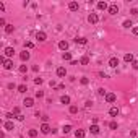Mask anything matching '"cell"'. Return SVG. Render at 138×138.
Listing matches in <instances>:
<instances>
[{"label": "cell", "mask_w": 138, "mask_h": 138, "mask_svg": "<svg viewBox=\"0 0 138 138\" xmlns=\"http://www.w3.org/2000/svg\"><path fill=\"white\" fill-rule=\"evenodd\" d=\"M77 112H78L77 106H70V114H77Z\"/></svg>", "instance_id": "cell-32"}, {"label": "cell", "mask_w": 138, "mask_h": 138, "mask_svg": "<svg viewBox=\"0 0 138 138\" xmlns=\"http://www.w3.org/2000/svg\"><path fill=\"white\" fill-rule=\"evenodd\" d=\"M34 83H36V85H42V78H36Z\"/></svg>", "instance_id": "cell-40"}, {"label": "cell", "mask_w": 138, "mask_h": 138, "mask_svg": "<svg viewBox=\"0 0 138 138\" xmlns=\"http://www.w3.org/2000/svg\"><path fill=\"white\" fill-rule=\"evenodd\" d=\"M106 94H107V93L104 91V88H99L98 89V96H104V98H106Z\"/></svg>", "instance_id": "cell-28"}, {"label": "cell", "mask_w": 138, "mask_h": 138, "mask_svg": "<svg viewBox=\"0 0 138 138\" xmlns=\"http://www.w3.org/2000/svg\"><path fill=\"white\" fill-rule=\"evenodd\" d=\"M15 88H16L15 83H10V85H8V89H15Z\"/></svg>", "instance_id": "cell-41"}, {"label": "cell", "mask_w": 138, "mask_h": 138, "mask_svg": "<svg viewBox=\"0 0 138 138\" xmlns=\"http://www.w3.org/2000/svg\"><path fill=\"white\" fill-rule=\"evenodd\" d=\"M88 21L94 25V23H98V21H99V16L96 15V13H89V16H88Z\"/></svg>", "instance_id": "cell-1"}, {"label": "cell", "mask_w": 138, "mask_h": 138, "mask_svg": "<svg viewBox=\"0 0 138 138\" xmlns=\"http://www.w3.org/2000/svg\"><path fill=\"white\" fill-rule=\"evenodd\" d=\"M115 94H114V93H107V94H106V102H109V104H112L114 101H115Z\"/></svg>", "instance_id": "cell-3"}, {"label": "cell", "mask_w": 138, "mask_h": 138, "mask_svg": "<svg viewBox=\"0 0 138 138\" xmlns=\"http://www.w3.org/2000/svg\"><path fill=\"white\" fill-rule=\"evenodd\" d=\"M5 57H13V54H15V49L13 47H5Z\"/></svg>", "instance_id": "cell-6"}, {"label": "cell", "mask_w": 138, "mask_h": 138, "mask_svg": "<svg viewBox=\"0 0 138 138\" xmlns=\"http://www.w3.org/2000/svg\"><path fill=\"white\" fill-rule=\"evenodd\" d=\"M33 104H34V99L33 98H26L25 99V106H26V107H31Z\"/></svg>", "instance_id": "cell-17"}, {"label": "cell", "mask_w": 138, "mask_h": 138, "mask_svg": "<svg viewBox=\"0 0 138 138\" xmlns=\"http://www.w3.org/2000/svg\"><path fill=\"white\" fill-rule=\"evenodd\" d=\"M109 127H110V130H117V122H110Z\"/></svg>", "instance_id": "cell-33"}, {"label": "cell", "mask_w": 138, "mask_h": 138, "mask_svg": "<svg viewBox=\"0 0 138 138\" xmlns=\"http://www.w3.org/2000/svg\"><path fill=\"white\" fill-rule=\"evenodd\" d=\"M109 13H110V15H117V13H119V7H117L115 3H114V5H110V7H109Z\"/></svg>", "instance_id": "cell-8"}, {"label": "cell", "mask_w": 138, "mask_h": 138, "mask_svg": "<svg viewBox=\"0 0 138 138\" xmlns=\"http://www.w3.org/2000/svg\"><path fill=\"white\" fill-rule=\"evenodd\" d=\"M36 39L37 41H46L47 39V34L44 33V31H37V33H36Z\"/></svg>", "instance_id": "cell-2"}, {"label": "cell", "mask_w": 138, "mask_h": 138, "mask_svg": "<svg viewBox=\"0 0 138 138\" xmlns=\"http://www.w3.org/2000/svg\"><path fill=\"white\" fill-rule=\"evenodd\" d=\"M123 60H125V62H130V63H133V55H132V54H125V55H123Z\"/></svg>", "instance_id": "cell-18"}, {"label": "cell", "mask_w": 138, "mask_h": 138, "mask_svg": "<svg viewBox=\"0 0 138 138\" xmlns=\"http://www.w3.org/2000/svg\"><path fill=\"white\" fill-rule=\"evenodd\" d=\"M133 26V23L130 21V20H125V21H123V28H132Z\"/></svg>", "instance_id": "cell-27"}, {"label": "cell", "mask_w": 138, "mask_h": 138, "mask_svg": "<svg viewBox=\"0 0 138 138\" xmlns=\"http://www.w3.org/2000/svg\"><path fill=\"white\" fill-rule=\"evenodd\" d=\"M3 68H5V70H12L13 68V60L12 58H7V62L3 63Z\"/></svg>", "instance_id": "cell-5"}, {"label": "cell", "mask_w": 138, "mask_h": 138, "mask_svg": "<svg viewBox=\"0 0 138 138\" xmlns=\"http://www.w3.org/2000/svg\"><path fill=\"white\" fill-rule=\"evenodd\" d=\"M75 136L77 138H85V132H83V130H77V132H75Z\"/></svg>", "instance_id": "cell-24"}, {"label": "cell", "mask_w": 138, "mask_h": 138, "mask_svg": "<svg viewBox=\"0 0 138 138\" xmlns=\"http://www.w3.org/2000/svg\"><path fill=\"white\" fill-rule=\"evenodd\" d=\"M117 65H119V58H117V57H112V58H110V60H109V67L115 68Z\"/></svg>", "instance_id": "cell-9"}, {"label": "cell", "mask_w": 138, "mask_h": 138, "mask_svg": "<svg viewBox=\"0 0 138 138\" xmlns=\"http://www.w3.org/2000/svg\"><path fill=\"white\" fill-rule=\"evenodd\" d=\"M60 102H62V104H70V96H62Z\"/></svg>", "instance_id": "cell-20"}, {"label": "cell", "mask_w": 138, "mask_h": 138, "mask_svg": "<svg viewBox=\"0 0 138 138\" xmlns=\"http://www.w3.org/2000/svg\"><path fill=\"white\" fill-rule=\"evenodd\" d=\"M5 130H13V122H5Z\"/></svg>", "instance_id": "cell-26"}, {"label": "cell", "mask_w": 138, "mask_h": 138, "mask_svg": "<svg viewBox=\"0 0 138 138\" xmlns=\"http://www.w3.org/2000/svg\"><path fill=\"white\" fill-rule=\"evenodd\" d=\"M50 127H49V123H42V125H41V132L44 133V135H47V133H50Z\"/></svg>", "instance_id": "cell-4"}, {"label": "cell", "mask_w": 138, "mask_h": 138, "mask_svg": "<svg viewBox=\"0 0 138 138\" xmlns=\"http://www.w3.org/2000/svg\"><path fill=\"white\" fill-rule=\"evenodd\" d=\"M28 135H29L31 138H36L37 136V130H34V128H31L29 132H28Z\"/></svg>", "instance_id": "cell-22"}, {"label": "cell", "mask_w": 138, "mask_h": 138, "mask_svg": "<svg viewBox=\"0 0 138 138\" xmlns=\"http://www.w3.org/2000/svg\"><path fill=\"white\" fill-rule=\"evenodd\" d=\"M91 106H93V102H91V101H86V102H85V107H86V109H89Z\"/></svg>", "instance_id": "cell-36"}, {"label": "cell", "mask_w": 138, "mask_h": 138, "mask_svg": "<svg viewBox=\"0 0 138 138\" xmlns=\"http://www.w3.org/2000/svg\"><path fill=\"white\" fill-rule=\"evenodd\" d=\"M136 138H138V136H136Z\"/></svg>", "instance_id": "cell-46"}, {"label": "cell", "mask_w": 138, "mask_h": 138, "mask_svg": "<svg viewBox=\"0 0 138 138\" xmlns=\"http://www.w3.org/2000/svg\"><path fill=\"white\" fill-rule=\"evenodd\" d=\"M0 26H7V25H5V20H3V18H0Z\"/></svg>", "instance_id": "cell-44"}, {"label": "cell", "mask_w": 138, "mask_h": 138, "mask_svg": "<svg viewBox=\"0 0 138 138\" xmlns=\"http://www.w3.org/2000/svg\"><path fill=\"white\" fill-rule=\"evenodd\" d=\"M109 114L112 117H117V115H119V109H117V107H110L109 109Z\"/></svg>", "instance_id": "cell-15"}, {"label": "cell", "mask_w": 138, "mask_h": 138, "mask_svg": "<svg viewBox=\"0 0 138 138\" xmlns=\"http://www.w3.org/2000/svg\"><path fill=\"white\" fill-rule=\"evenodd\" d=\"M80 63H81V65H88V63H89V57H86V55H85V57H81Z\"/></svg>", "instance_id": "cell-23"}, {"label": "cell", "mask_w": 138, "mask_h": 138, "mask_svg": "<svg viewBox=\"0 0 138 138\" xmlns=\"http://www.w3.org/2000/svg\"><path fill=\"white\" fill-rule=\"evenodd\" d=\"M15 119H18V120H25V115H21V114H20V115H16Z\"/></svg>", "instance_id": "cell-42"}, {"label": "cell", "mask_w": 138, "mask_h": 138, "mask_svg": "<svg viewBox=\"0 0 138 138\" xmlns=\"http://www.w3.org/2000/svg\"><path fill=\"white\" fill-rule=\"evenodd\" d=\"M26 72H28L26 65H20V73H26Z\"/></svg>", "instance_id": "cell-29"}, {"label": "cell", "mask_w": 138, "mask_h": 138, "mask_svg": "<svg viewBox=\"0 0 138 138\" xmlns=\"http://www.w3.org/2000/svg\"><path fill=\"white\" fill-rule=\"evenodd\" d=\"M20 58H21L23 62L29 60V52H26V50H25V52H21V54H20Z\"/></svg>", "instance_id": "cell-13"}, {"label": "cell", "mask_w": 138, "mask_h": 138, "mask_svg": "<svg viewBox=\"0 0 138 138\" xmlns=\"http://www.w3.org/2000/svg\"><path fill=\"white\" fill-rule=\"evenodd\" d=\"M65 75H67V70H65V67H58V68H57V77L63 78Z\"/></svg>", "instance_id": "cell-7"}, {"label": "cell", "mask_w": 138, "mask_h": 138, "mask_svg": "<svg viewBox=\"0 0 138 138\" xmlns=\"http://www.w3.org/2000/svg\"><path fill=\"white\" fill-rule=\"evenodd\" d=\"M33 72H39V65H34V67H33Z\"/></svg>", "instance_id": "cell-45"}, {"label": "cell", "mask_w": 138, "mask_h": 138, "mask_svg": "<svg viewBox=\"0 0 138 138\" xmlns=\"http://www.w3.org/2000/svg\"><path fill=\"white\" fill-rule=\"evenodd\" d=\"M36 98H44V93L42 91H36Z\"/></svg>", "instance_id": "cell-35"}, {"label": "cell", "mask_w": 138, "mask_h": 138, "mask_svg": "<svg viewBox=\"0 0 138 138\" xmlns=\"http://www.w3.org/2000/svg\"><path fill=\"white\" fill-rule=\"evenodd\" d=\"M62 132H63V133H70V132H72V125H63Z\"/></svg>", "instance_id": "cell-25"}, {"label": "cell", "mask_w": 138, "mask_h": 138, "mask_svg": "<svg viewBox=\"0 0 138 138\" xmlns=\"http://www.w3.org/2000/svg\"><path fill=\"white\" fill-rule=\"evenodd\" d=\"M13 114H15V115H20V107H13Z\"/></svg>", "instance_id": "cell-38"}, {"label": "cell", "mask_w": 138, "mask_h": 138, "mask_svg": "<svg viewBox=\"0 0 138 138\" xmlns=\"http://www.w3.org/2000/svg\"><path fill=\"white\" fill-rule=\"evenodd\" d=\"M133 34H135V36H138V26L133 28Z\"/></svg>", "instance_id": "cell-43"}, {"label": "cell", "mask_w": 138, "mask_h": 138, "mask_svg": "<svg viewBox=\"0 0 138 138\" xmlns=\"http://www.w3.org/2000/svg\"><path fill=\"white\" fill-rule=\"evenodd\" d=\"M80 83H81V85H88V83H89V80H88V78H81V80H80Z\"/></svg>", "instance_id": "cell-34"}, {"label": "cell", "mask_w": 138, "mask_h": 138, "mask_svg": "<svg viewBox=\"0 0 138 138\" xmlns=\"http://www.w3.org/2000/svg\"><path fill=\"white\" fill-rule=\"evenodd\" d=\"M98 8L99 10H109V7H107V3H106V2H99L98 3Z\"/></svg>", "instance_id": "cell-19"}, {"label": "cell", "mask_w": 138, "mask_h": 138, "mask_svg": "<svg viewBox=\"0 0 138 138\" xmlns=\"http://www.w3.org/2000/svg\"><path fill=\"white\" fill-rule=\"evenodd\" d=\"M25 47H26V49H33V47H34V44L31 42V41H28V42H25Z\"/></svg>", "instance_id": "cell-30"}, {"label": "cell", "mask_w": 138, "mask_h": 138, "mask_svg": "<svg viewBox=\"0 0 138 138\" xmlns=\"http://www.w3.org/2000/svg\"><path fill=\"white\" fill-rule=\"evenodd\" d=\"M130 13H132L133 16H136V15H138V10H136V8H132V10H130Z\"/></svg>", "instance_id": "cell-37"}, {"label": "cell", "mask_w": 138, "mask_h": 138, "mask_svg": "<svg viewBox=\"0 0 138 138\" xmlns=\"http://www.w3.org/2000/svg\"><path fill=\"white\" fill-rule=\"evenodd\" d=\"M75 42H77V44H81V46H86V44H88V39H86V37H77V39H75Z\"/></svg>", "instance_id": "cell-11"}, {"label": "cell", "mask_w": 138, "mask_h": 138, "mask_svg": "<svg viewBox=\"0 0 138 138\" xmlns=\"http://www.w3.org/2000/svg\"><path fill=\"white\" fill-rule=\"evenodd\" d=\"M13 31H15V26H13V25H7L5 26V33L7 34H12Z\"/></svg>", "instance_id": "cell-16"}, {"label": "cell", "mask_w": 138, "mask_h": 138, "mask_svg": "<svg viewBox=\"0 0 138 138\" xmlns=\"http://www.w3.org/2000/svg\"><path fill=\"white\" fill-rule=\"evenodd\" d=\"M99 130H101V128H99V127L96 125V123H93V125H91V128H89V132H91L93 135H98V133H99Z\"/></svg>", "instance_id": "cell-10"}, {"label": "cell", "mask_w": 138, "mask_h": 138, "mask_svg": "<svg viewBox=\"0 0 138 138\" xmlns=\"http://www.w3.org/2000/svg\"><path fill=\"white\" fill-rule=\"evenodd\" d=\"M68 8H70L72 12H77V10H78V3L77 2H70V3H68Z\"/></svg>", "instance_id": "cell-14"}, {"label": "cell", "mask_w": 138, "mask_h": 138, "mask_svg": "<svg viewBox=\"0 0 138 138\" xmlns=\"http://www.w3.org/2000/svg\"><path fill=\"white\" fill-rule=\"evenodd\" d=\"M58 49L67 50L68 49V42H67V41H60V42H58Z\"/></svg>", "instance_id": "cell-12"}, {"label": "cell", "mask_w": 138, "mask_h": 138, "mask_svg": "<svg viewBox=\"0 0 138 138\" xmlns=\"http://www.w3.org/2000/svg\"><path fill=\"white\" fill-rule=\"evenodd\" d=\"M62 58H63V60H72V54L70 52H63L62 54Z\"/></svg>", "instance_id": "cell-21"}, {"label": "cell", "mask_w": 138, "mask_h": 138, "mask_svg": "<svg viewBox=\"0 0 138 138\" xmlns=\"http://www.w3.org/2000/svg\"><path fill=\"white\" fill-rule=\"evenodd\" d=\"M18 91L20 93H26V85H20L18 86Z\"/></svg>", "instance_id": "cell-31"}, {"label": "cell", "mask_w": 138, "mask_h": 138, "mask_svg": "<svg viewBox=\"0 0 138 138\" xmlns=\"http://www.w3.org/2000/svg\"><path fill=\"white\" fill-rule=\"evenodd\" d=\"M132 67L135 68V70H138V60H133V63H132Z\"/></svg>", "instance_id": "cell-39"}]
</instances>
